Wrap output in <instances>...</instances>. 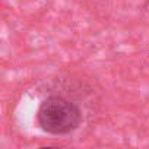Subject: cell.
<instances>
[{
	"instance_id": "obj_1",
	"label": "cell",
	"mask_w": 149,
	"mask_h": 149,
	"mask_svg": "<svg viewBox=\"0 0 149 149\" xmlns=\"http://www.w3.org/2000/svg\"><path fill=\"white\" fill-rule=\"evenodd\" d=\"M37 120L40 127L51 134H67L76 130L82 121L81 108L61 97L44 100L38 108Z\"/></svg>"
}]
</instances>
